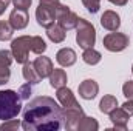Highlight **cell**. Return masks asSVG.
<instances>
[{"label": "cell", "instance_id": "33", "mask_svg": "<svg viewBox=\"0 0 133 131\" xmlns=\"http://www.w3.org/2000/svg\"><path fill=\"white\" fill-rule=\"evenodd\" d=\"M6 8H8V6H6V5H5L3 2H0V16H2V14H3V12L6 11Z\"/></svg>", "mask_w": 133, "mask_h": 131}, {"label": "cell", "instance_id": "12", "mask_svg": "<svg viewBox=\"0 0 133 131\" xmlns=\"http://www.w3.org/2000/svg\"><path fill=\"white\" fill-rule=\"evenodd\" d=\"M77 90H79V96L82 99L93 100V99L98 96V93H99V85L93 79H85L84 82H81V85H79Z\"/></svg>", "mask_w": 133, "mask_h": 131}, {"label": "cell", "instance_id": "29", "mask_svg": "<svg viewBox=\"0 0 133 131\" xmlns=\"http://www.w3.org/2000/svg\"><path fill=\"white\" fill-rule=\"evenodd\" d=\"M31 3H33V0H12L14 8H17V9H23V11H28L30 6H31Z\"/></svg>", "mask_w": 133, "mask_h": 131}, {"label": "cell", "instance_id": "26", "mask_svg": "<svg viewBox=\"0 0 133 131\" xmlns=\"http://www.w3.org/2000/svg\"><path fill=\"white\" fill-rule=\"evenodd\" d=\"M81 2L87 8V11L91 14H96L101 8V0H81Z\"/></svg>", "mask_w": 133, "mask_h": 131}, {"label": "cell", "instance_id": "21", "mask_svg": "<svg viewBox=\"0 0 133 131\" xmlns=\"http://www.w3.org/2000/svg\"><path fill=\"white\" fill-rule=\"evenodd\" d=\"M101 59H102V54H101L99 51H96L95 48H87V49H84V53H82V60L90 66L98 65L101 62Z\"/></svg>", "mask_w": 133, "mask_h": 131}, {"label": "cell", "instance_id": "23", "mask_svg": "<svg viewBox=\"0 0 133 131\" xmlns=\"http://www.w3.org/2000/svg\"><path fill=\"white\" fill-rule=\"evenodd\" d=\"M30 48H31V53L40 56V54H43L46 51V43H45V40L40 35H31V45H30Z\"/></svg>", "mask_w": 133, "mask_h": 131}, {"label": "cell", "instance_id": "3", "mask_svg": "<svg viewBox=\"0 0 133 131\" xmlns=\"http://www.w3.org/2000/svg\"><path fill=\"white\" fill-rule=\"evenodd\" d=\"M76 42L82 49L95 48V43H96V30L93 23H90L82 17H79L77 26H76Z\"/></svg>", "mask_w": 133, "mask_h": 131}, {"label": "cell", "instance_id": "20", "mask_svg": "<svg viewBox=\"0 0 133 131\" xmlns=\"http://www.w3.org/2000/svg\"><path fill=\"white\" fill-rule=\"evenodd\" d=\"M116 106H118V99L115 96H111V94L104 96L99 102V111L104 113V114H110Z\"/></svg>", "mask_w": 133, "mask_h": 131}, {"label": "cell", "instance_id": "6", "mask_svg": "<svg viewBox=\"0 0 133 131\" xmlns=\"http://www.w3.org/2000/svg\"><path fill=\"white\" fill-rule=\"evenodd\" d=\"M56 20H57L59 26H62L65 31H70V30H74L77 26L79 16L76 12H73L68 5H62L61 3L57 6V9H56Z\"/></svg>", "mask_w": 133, "mask_h": 131}, {"label": "cell", "instance_id": "5", "mask_svg": "<svg viewBox=\"0 0 133 131\" xmlns=\"http://www.w3.org/2000/svg\"><path fill=\"white\" fill-rule=\"evenodd\" d=\"M102 45H104V48H105L107 51H110V53H121V51H124V49L130 45V37L124 33L110 31L107 35H104Z\"/></svg>", "mask_w": 133, "mask_h": 131}, {"label": "cell", "instance_id": "13", "mask_svg": "<svg viewBox=\"0 0 133 131\" xmlns=\"http://www.w3.org/2000/svg\"><path fill=\"white\" fill-rule=\"evenodd\" d=\"M33 65H34V69L37 71V74H39L40 79H46V77H50L51 71L54 69L51 59L46 57V56H42V54H40V57H36V60L33 62Z\"/></svg>", "mask_w": 133, "mask_h": 131}, {"label": "cell", "instance_id": "9", "mask_svg": "<svg viewBox=\"0 0 133 131\" xmlns=\"http://www.w3.org/2000/svg\"><path fill=\"white\" fill-rule=\"evenodd\" d=\"M36 20L42 28H50L51 25H54L56 20V11L51 8H46L43 5H39L36 8Z\"/></svg>", "mask_w": 133, "mask_h": 131}, {"label": "cell", "instance_id": "17", "mask_svg": "<svg viewBox=\"0 0 133 131\" xmlns=\"http://www.w3.org/2000/svg\"><path fill=\"white\" fill-rule=\"evenodd\" d=\"M50 85L53 86V88H61V86H65L66 85V80H68V77H66V72L65 69H62V68H54L53 71H51V74H50Z\"/></svg>", "mask_w": 133, "mask_h": 131}, {"label": "cell", "instance_id": "31", "mask_svg": "<svg viewBox=\"0 0 133 131\" xmlns=\"http://www.w3.org/2000/svg\"><path fill=\"white\" fill-rule=\"evenodd\" d=\"M121 108H122V110L130 116V117H132V116H133V99H127V100L122 103V106H121Z\"/></svg>", "mask_w": 133, "mask_h": 131}, {"label": "cell", "instance_id": "24", "mask_svg": "<svg viewBox=\"0 0 133 131\" xmlns=\"http://www.w3.org/2000/svg\"><path fill=\"white\" fill-rule=\"evenodd\" d=\"M12 33H14V28L11 26L9 22H5V20H0V42H8L12 39Z\"/></svg>", "mask_w": 133, "mask_h": 131}, {"label": "cell", "instance_id": "16", "mask_svg": "<svg viewBox=\"0 0 133 131\" xmlns=\"http://www.w3.org/2000/svg\"><path fill=\"white\" fill-rule=\"evenodd\" d=\"M77 60V56H76V51L73 48H61L57 53H56V62L64 68L68 66H73Z\"/></svg>", "mask_w": 133, "mask_h": 131}, {"label": "cell", "instance_id": "15", "mask_svg": "<svg viewBox=\"0 0 133 131\" xmlns=\"http://www.w3.org/2000/svg\"><path fill=\"white\" fill-rule=\"evenodd\" d=\"M108 116H110V120H111L115 130H121V131L127 130V123H129L130 116H129L122 108H118V106H116Z\"/></svg>", "mask_w": 133, "mask_h": 131}, {"label": "cell", "instance_id": "28", "mask_svg": "<svg viewBox=\"0 0 133 131\" xmlns=\"http://www.w3.org/2000/svg\"><path fill=\"white\" fill-rule=\"evenodd\" d=\"M122 94L125 99H133V80H127L122 85Z\"/></svg>", "mask_w": 133, "mask_h": 131}, {"label": "cell", "instance_id": "10", "mask_svg": "<svg viewBox=\"0 0 133 131\" xmlns=\"http://www.w3.org/2000/svg\"><path fill=\"white\" fill-rule=\"evenodd\" d=\"M8 22L11 23V26L17 31L20 30H25L30 23V16H28V11H23V9H17L14 8L9 14V19Z\"/></svg>", "mask_w": 133, "mask_h": 131}, {"label": "cell", "instance_id": "30", "mask_svg": "<svg viewBox=\"0 0 133 131\" xmlns=\"http://www.w3.org/2000/svg\"><path fill=\"white\" fill-rule=\"evenodd\" d=\"M39 5H43L46 8H51V9H57V6L61 5V0H39Z\"/></svg>", "mask_w": 133, "mask_h": 131}, {"label": "cell", "instance_id": "25", "mask_svg": "<svg viewBox=\"0 0 133 131\" xmlns=\"http://www.w3.org/2000/svg\"><path fill=\"white\" fill-rule=\"evenodd\" d=\"M22 127V122L17 120V119H9V120H3L2 125H0V130L2 131H16Z\"/></svg>", "mask_w": 133, "mask_h": 131}, {"label": "cell", "instance_id": "14", "mask_svg": "<svg viewBox=\"0 0 133 131\" xmlns=\"http://www.w3.org/2000/svg\"><path fill=\"white\" fill-rule=\"evenodd\" d=\"M56 97H57V102L61 103V106H62V108L81 106V105H79V102H77L76 97H74L73 91H71L70 88H66V85H65V86L57 88V91H56Z\"/></svg>", "mask_w": 133, "mask_h": 131}, {"label": "cell", "instance_id": "4", "mask_svg": "<svg viewBox=\"0 0 133 131\" xmlns=\"http://www.w3.org/2000/svg\"><path fill=\"white\" fill-rule=\"evenodd\" d=\"M31 45V35H19L17 39L11 40V53L12 57L17 63H25L28 62V56H30V48Z\"/></svg>", "mask_w": 133, "mask_h": 131}, {"label": "cell", "instance_id": "11", "mask_svg": "<svg viewBox=\"0 0 133 131\" xmlns=\"http://www.w3.org/2000/svg\"><path fill=\"white\" fill-rule=\"evenodd\" d=\"M101 25L107 31H118L119 26H121V17H119V14L116 11L107 9L101 16Z\"/></svg>", "mask_w": 133, "mask_h": 131}, {"label": "cell", "instance_id": "1", "mask_svg": "<svg viewBox=\"0 0 133 131\" xmlns=\"http://www.w3.org/2000/svg\"><path fill=\"white\" fill-rule=\"evenodd\" d=\"M62 127V106L53 97H34L23 110L22 128L25 131H59Z\"/></svg>", "mask_w": 133, "mask_h": 131}, {"label": "cell", "instance_id": "34", "mask_svg": "<svg viewBox=\"0 0 133 131\" xmlns=\"http://www.w3.org/2000/svg\"><path fill=\"white\" fill-rule=\"evenodd\" d=\"M0 2H3V3H5V5H6V6H8V5H9V3H11V2H12V0H0Z\"/></svg>", "mask_w": 133, "mask_h": 131}, {"label": "cell", "instance_id": "18", "mask_svg": "<svg viewBox=\"0 0 133 131\" xmlns=\"http://www.w3.org/2000/svg\"><path fill=\"white\" fill-rule=\"evenodd\" d=\"M46 35H48V39H50L53 43H62L66 37V33L62 26H59V25H51L50 28H46Z\"/></svg>", "mask_w": 133, "mask_h": 131}, {"label": "cell", "instance_id": "32", "mask_svg": "<svg viewBox=\"0 0 133 131\" xmlns=\"http://www.w3.org/2000/svg\"><path fill=\"white\" fill-rule=\"evenodd\" d=\"M108 2L113 3V5H116V6H125L129 3V0H108Z\"/></svg>", "mask_w": 133, "mask_h": 131}, {"label": "cell", "instance_id": "19", "mask_svg": "<svg viewBox=\"0 0 133 131\" xmlns=\"http://www.w3.org/2000/svg\"><path fill=\"white\" fill-rule=\"evenodd\" d=\"M22 76H23V79H25L26 82H30L31 85H36V83H39V82L42 80V79L39 77L37 71L34 69V65L33 63H30V62H25V63H23Z\"/></svg>", "mask_w": 133, "mask_h": 131}, {"label": "cell", "instance_id": "27", "mask_svg": "<svg viewBox=\"0 0 133 131\" xmlns=\"http://www.w3.org/2000/svg\"><path fill=\"white\" fill-rule=\"evenodd\" d=\"M19 96H20V99L22 100H26V99H30V96H31V83L30 82H26L25 85H22L20 88H19Z\"/></svg>", "mask_w": 133, "mask_h": 131}, {"label": "cell", "instance_id": "2", "mask_svg": "<svg viewBox=\"0 0 133 131\" xmlns=\"http://www.w3.org/2000/svg\"><path fill=\"white\" fill-rule=\"evenodd\" d=\"M22 111V99L14 90L0 91V120H9Z\"/></svg>", "mask_w": 133, "mask_h": 131}, {"label": "cell", "instance_id": "22", "mask_svg": "<svg viewBox=\"0 0 133 131\" xmlns=\"http://www.w3.org/2000/svg\"><path fill=\"white\" fill-rule=\"evenodd\" d=\"M99 130V123L95 117L90 116H84L82 120L77 125V131H98Z\"/></svg>", "mask_w": 133, "mask_h": 131}, {"label": "cell", "instance_id": "7", "mask_svg": "<svg viewBox=\"0 0 133 131\" xmlns=\"http://www.w3.org/2000/svg\"><path fill=\"white\" fill-rule=\"evenodd\" d=\"M84 110L82 106H70V108H62V120H64V128L68 131L77 130L79 122L84 117Z\"/></svg>", "mask_w": 133, "mask_h": 131}, {"label": "cell", "instance_id": "8", "mask_svg": "<svg viewBox=\"0 0 133 131\" xmlns=\"http://www.w3.org/2000/svg\"><path fill=\"white\" fill-rule=\"evenodd\" d=\"M12 60H14V57H12L11 51L0 49V85H5V83L9 82Z\"/></svg>", "mask_w": 133, "mask_h": 131}, {"label": "cell", "instance_id": "35", "mask_svg": "<svg viewBox=\"0 0 133 131\" xmlns=\"http://www.w3.org/2000/svg\"><path fill=\"white\" fill-rule=\"evenodd\" d=\"M132 74H133V65H132Z\"/></svg>", "mask_w": 133, "mask_h": 131}]
</instances>
